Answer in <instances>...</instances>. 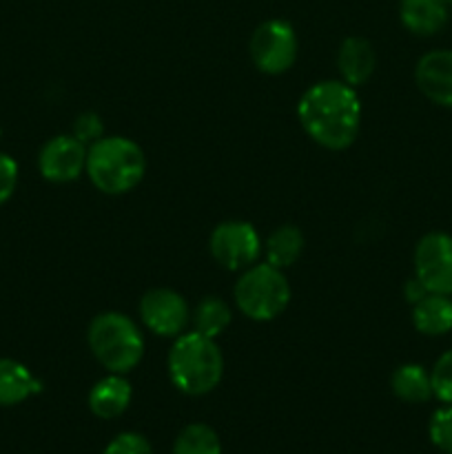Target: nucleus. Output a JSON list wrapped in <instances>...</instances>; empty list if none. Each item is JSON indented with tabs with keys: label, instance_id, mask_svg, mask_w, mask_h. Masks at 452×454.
<instances>
[{
	"label": "nucleus",
	"instance_id": "nucleus-1",
	"mask_svg": "<svg viewBox=\"0 0 452 454\" xmlns=\"http://www.w3.org/2000/svg\"><path fill=\"white\" fill-rule=\"evenodd\" d=\"M297 115L304 131L323 149L341 151L355 142L362 124V102L344 80H323L301 96Z\"/></svg>",
	"mask_w": 452,
	"mask_h": 454
},
{
	"label": "nucleus",
	"instance_id": "nucleus-2",
	"mask_svg": "<svg viewBox=\"0 0 452 454\" xmlns=\"http://www.w3.org/2000/svg\"><path fill=\"white\" fill-rule=\"evenodd\" d=\"M224 357L215 340L198 331L175 337L168 353V377L180 393L199 397L220 384Z\"/></svg>",
	"mask_w": 452,
	"mask_h": 454
},
{
	"label": "nucleus",
	"instance_id": "nucleus-3",
	"mask_svg": "<svg viewBox=\"0 0 452 454\" xmlns=\"http://www.w3.org/2000/svg\"><path fill=\"white\" fill-rule=\"evenodd\" d=\"M89 180L97 191L122 195L136 189L146 171V160L140 146L122 136H102L87 149Z\"/></svg>",
	"mask_w": 452,
	"mask_h": 454
},
{
	"label": "nucleus",
	"instance_id": "nucleus-4",
	"mask_svg": "<svg viewBox=\"0 0 452 454\" xmlns=\"http://www.w3.org/2000/svg\"><path fill=\"white\" fill-rule=\"evenodd\" d=\"M89 348L109 372L127 375L144 355V340L131 317L122 313H100L89 324Z\"/></svg>",
	"mask_w": 452,
	"mask_h": 454
},
{
	"label": "nucleus",
	"instance_id": "nucleus-5",
	"mask_svg": "<svg viewBox=\"0 0 452 454\" xmlns=\"http://www.w3.org/2000/svg\"><path fill=\"white\" fill-rule=\"evenodd\" d=\"M235 301L248 319L270 322L286 310L291 301V286L282 269H275L269 262L253 264L242 270L235 284Z\"/></svg>",
	"mask_w": 452,
	"mask_h": 454
},
{
	"label": "nucleus",
	"instance_id": "nucleus-6",
	"mask_svg": "<svg viewBox=\"0 0 452 454\" xmlns=\"http://www.w3.org/2000/svg\"><path fill=\"white\" fill-rule=\"evenodd\" d=\"M251 60L261 74L279 75L291 69L297 60V34L286 20H266L253 31Z\"/></svg>",
	"mask_w": 452,
	"mask_h": 454
},
{
	"label": "nucleus",
	"instance_id": "nucleus-7",
	"mask_svg": "<svg viewBox=\"0 0 452 454\" xmlns=\"http://www.w3.org/2000/svg\"><path fill=\"white\" fill-rule=\"evenodd\" d=\"M213 260L229 270H246L261 255V239L251 222L229 220L213 229L208 239Z\"/></svg>",
	"mask_w": 452,
	"mask_h": 454
},
{
	"label": "nucleus",
	"instance_id": "nucleus-8",
	"mask_svg": "<svg viewBox=\"0 0 452 454\" xmlns=\"http://www.w3.org/2000/svg\"><path fill=\"white\" fill-rule=\"evenodd\" d=\"M415 278L428 293L452 295V235L434 231L415 247Z\"/></svg>",
	"mask_w": 452,
	"mask_h": 454
},
{
	"label": "nucleus",
	"instance_id": "nucleus-9",
	"mask_svg": "<svg viewBox=\"0 0 452 454\" xmlns=\"http://www.w3.org/2000/svg\"><path fill=\"white\" fill-rule=\"evenodd\" d=\"M140 319L151 333L160 337H180L191 322V310L184 297L171 288H151L142 295Z\"/></svg>",
	"mask_w": 452,
	"mask_h": 454
},
{
	"label": "nucleus",
	"instance_id": "nucleus-10",
	"mask_svg": "<svg viewBox=\"0 0 452 454\" xmlns=\"http://www.w3.org/2000/svg\"><path fill=\"white\" fill-rule=\"evenodd\" d=\"M87 167V145L75 136H56L40 149L38 168L44 180L65 184L78 180Z\"/></svg>",
	"mask_w": 452,
	"mask_h": 454
},
{
	"label": "nucleus",
	"instance_id": "nucleus-11",
	"mask_svg": "<svg viewBox=\"0 0 452 454\" xmlns=\"http://www.w3.org/2000/svg\"><path fill=\"white\" fill-rule=\"evenodd\" d=\"M415 82L430 102L452 109V49H434L421 56Z\"/></svg>",
	"mask_w": 452,
	"mask_h": 454
},
{
	"label": "nucleus",
	"instance_id": "nucleus-12",
	"mask_svg": "<svg viewBox=\"0 0 452 454\" xmlns=\"http://www.w3.org/2000/svg\"><path fill=\"white\" fill-rule=\"evenodd\" d=\"M337 67H339V74L344 78L346 84L350 87H359V84L366 82L372 75L377 67V56L372 44L366 38H346L341 43L339 53H337Z\"/></svg>",
	"mask_w": 452,
	"mask_h": 454
},
{
	"label": "nucleus",
	"instance_id": "nucleus-13",
	"mask_svg": "<svg viewBox=\"0 0 452 454\" xmlns=\"http://www.w3.org/2000/svg\"><path fill=\"white\" fill-rule=\"evenodd\" d=\"M133 397V388L122 375L111 372L109 377L97 381L89 393V408L100 419H115L129 408Z\"/></svg>",
	"mask_w": 452,
	"mask_h": 454
},
{
	"label": "nucleus",
	"instance_id": "nucleus-14",
	"mask_svg": "<svg viewBox=\"0 0 452 454\" xmlns=\"http://www.w3.org/2000/svg\"><path fill=\"white\" fill-rule=\"evenodd\" d=\"M399 16L403 27L415 35H434L448 22L443 0H399Z\"/></svg>",
	"mask_w": 452,
	"mask_h": 454
},
{
	"label": "nucleus",
	"instance_id": "nucleus-15",
	"mask_svg": "<svg viewBox=\"0 0 452 454\" xmlns=\"http://www.w3.org/2000/svg\"><path fill=\"white\" fill-rule=\"evenodd\" d=\"M40 390L43 384L25 364L0 357V406H18Z\"/></svg>",
	"mask_w": 452,
	"mask_h": 454
},
{
	"label": "nucleus",
	"instance_id": "nucleus-16",
	"mask_svg": "<svg viewBox=\"0 0 452 454\" xmlns=\"http://www.w3.org/2000/svg\"><path fill=\"white\" fill-rule=\"evenodd\" d=\"M412 324L421 335L439 337L452 331V300L450 295L428 293L412 306Z\"/></svg>",
	"mask_w": 452,
	"mask_h": 454
},
{
	"label": "nucleus",
	"instance_id": "nucleus-17",
	"mask_svg": "<svg viewBox=\"0 0 452 454\" xmlns=\"http://www.w3.org/2000/svg\"><path fill=\"white\" fill-rule=\"evenodd\" d=\"M390 388L394 397L406 403H425L433 393V380L430 372L419 364H403L390 377Z\"/></svg>",
	"mask_w": 452,
	"mask_h": 454
},
{
	"label": "nucleus",
	"instance_id": "nucleus-18",
	"mask_svg": "<svg viewBox=\"0 0 452 454\" xmlns=\"http://www.w3.org/2000/svg\"><path fill=\"white\" fill-rule=\"evenodd\" d=\"M304 251V235L297 226L284 224L275 229L266 239V262L275 269H288L300 260Z\"/></svg>",
	"mask_w": 452,
	"mask_h": 454
},
{
	"label": "nucleus",
	"instance_id": "nucleus-19",
	"mask_svg": "<svg viewBox=\"0 0 452 454\" xmlns=\"http://www.w3.org/2000/svg\"><path fill=\"white\" fill-rule=\"evenodd\" d=\"M191 322H193V331L215 340V337L220 335V333H224V328L230 324V309L224 300H220V297H204V300L195 306L193 315H191Z\"/></svg>",
	"mask_w": 452,
	"mask_h": 454
},
{
	"label": "nucleus",
	"instance_id": "nucleus-20",
	"mask_svg": "<svg viewBox=\"0 0 452 454\" xmlns=\"http://www.w3.org/2000/svg\"><path fill=\"white\" fill-rule=\"evenodd\" d=\"M173 454H222L220 437L211 426L191 424L177 434Z\"/></svg>",
	"mask_w": 452,
	"mask_h": 454
},
{
	"label": "nucleus",
	"instance_id": "nucleus-21",
	"mask_svg": "<svg viewBox=\"0 0 452 454\" xmlns=\"http://www.w3.org/2000/svg\"><path fill=\"white\" fill-rule=\"evenodd\" d=\"M430 442L441 452L452 454V403H446L430 417Z\"/></svg>",
	"mask_w": 452,
	"mask_h": 454
},
{
	"label": "nucleus",
	"instance_id": "nucleus-22",
	"mask_svg": "<svg viewBox=\"0 0 452 454\" xmlns=\"http://www.w3.org/2000/svg\"><path fill=\"white\" fill-rule=\"evenodd\" d=\"M433 380V393L439 402L452 403V350L443 353L430 371Z\"/></svg>",
	"mask_w": 452,
	"mask_h": 454
},
{
	"label": "nucleus",
	"instance_id": "nucleus-23",
	"mask_svg": "<svg viewBox=\"0 0 452 454\" xmlns=\"http://www.w3.org/2000/svg\"><path fill=\"white\" fill-rule=\"evenodd\" d=\"M102 454H153L149 439L137 433H122L109 442Z\"/></svg>",
	"mask_w": 452,
	"mask_h": 454
},
{
	"label": "nucleus",
	"instance_id": "nucleus-24",
	"mask_svg": "<svg viewBox=\"0 0 452 454\" xmlns=\"http://www.w3.org/2000/svg\"><path fill=\"white\" fill-rule=\"evenodd\" d=\"M74 136L82 145H93L96 140H100L105 136V124H102L100 115H96L93 111L80 114L74 122Z\"/></svg>",
	"mask_w": 452,
	"mask_h": 454
},
{
	"label": "nucleus",
	"instance_id": "nucleus-25",
	"mask_svg": "<svg viewBox=\"0 0 452 454\" xmlns=\"http://www.w3.org/2000/svg\"><path fill=\"white\" fill-rule=\"evenodd\" d=\"M18 184V164L12 155L0 153V204L7 202Z\"/></svg>",
	"mask_w": 452,
	"mask_h": 454
},
{
	"label": "nucleus",
	"instance_id": "nucleus-26",
	"mask_svg": "<svg viewBox=\"0 0 452 454\" xmlns=\"http://www.w3.org/2000/svg\"><path fill=\"white\" fill-rule=\"evenodd\" d=\"M425 295H428V288H425L417 278H410L406 284H403V297H406L412 306H415L419 300H424Z\"/></svg>",
	"mask_w": 452,
	"mask_h": 454
},
{
	"label": "nucleus",
	"instance_id": "nucleus-27",
	"mask_svg": "<svg viewBox=\"0 0 452 454\" xmlns=\"http://www.w3.org/2000/svg\"><path fill=\"white\" fill-rule=\"evenodd\" d=\"M443 4H446V7H452V0H443Z\"/></svg>",
	"mask_w": 452,
	"mask_h": 454
}]
</instances>
